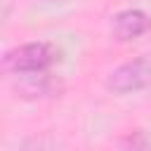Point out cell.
Instances as JSON below:
<instances>
[{"label": "cell", "mask_w": 151, "mask_h": 151, "mask_svg": "<svg viewBox=\"0 0 151 151\" xmlns=\"http://www.w3.org/2000/svg\"><path fill=\"white\" fill-rule=\"evenodd\" d=\"M151 28V17L142 9H123L111 21V33L118 40H132Z\"/></svg>", "instance_id": "3"}, {"label": "cell", "mask_w": 151, "mask_h": 151, "mask_svg": "<svg viewBox=\"0 0 151 151\" xmlns=\"http://www.w3.org/2000/svg\"><path fill=\"white\" fill-rule=\"evenodd\" d=\"M59 61V50L52 42H26L2 57V66L9 73H47L50 66Z\"/></svg>", "instance_id": "1"}, {"label": "cell", "mask_w": 151, "mask_h": 151, "mask_svg": "<svg viewBox=\"0 0 151 151\" xmlns=\"http://www.w3.org/2000/svg\"><path fill=\"white\" fill-rule=\"evenodd\" d=\"M146 87H151V54L120 64L106 78V90L113 94H130Z\"/></svg>", "instance_id": "2"}]
</instances>
